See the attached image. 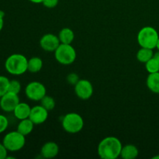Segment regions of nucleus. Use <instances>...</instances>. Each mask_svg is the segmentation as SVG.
I'll return each mask as SVG.
<instances>
[{
    "instance_id": "9",
    "label": "nucleus",
    "mask_w": 159,
    "mask_h": 159,
    "mask_svg": "<svg viewBox=\"0 0 159 159\" xmlns=\"http://www.w3.org/2000/svg\"><path fill=\"white\" fill-rule=\"evenodd\" d=\"M75 93L80 99L87 100L93 94V84L87 79H80L75 85Z\"/></svg>"
},
{
    "instance_id": "2",
    "label": "nucleus",
    "mask_w": 159,
    "mask_h": 159,
    "mask_svg": "<svg viewBox=\"0 0 159 159\" xmlns=\"http://www.w3.org/2000/svg\"><path fill=\"white\" fill-rule=\"evenodd\" d=\"M5 68L12 75H21L28 71V59L22 54H12L6 58Z\"/></svg>"
},
{
    "instance_id": "33",
    "label": "nucleus",
    "mask_w": 159,
    "mask_h": 159,
    "mask_svg": "<svg viewBox=\"0 0 159 159\" xmlns=\"http://www.w3.org/2000/svg\"><path fill=\"white\" fill-rule=\"evenodd\" d=\"M153 159H158V158H159V155H158V156H155V157H153V158H152Z\"/></svg>"
},
{
    "instance_id": "29",
    "label": "nucleus",
    "mask_w": 159,
    "mask_h": 159,
    "mask_svg": "<svg viewBox=\"0 0 159 159\" xmlns=\"http://www.w3.org/2000/svg\"><path fill=\"white\" fill-rule=\"evenodd\" d=\"M29 1L33 3H35V4H40V3H42L43 0H29Z\"/></svg>"
},
{
    "instance_id": "17",
    "label": "nucleus",
    "mask_w": 159,
    "mask_h": 159,
    "mask_svg": "<svg viewBox=\"0 0 159 159\" xmlns=\"http://www.w3.org/2000/svg\"><path fill=\"white\" fill-rule=\"evenodd\" d=\"M58 38L61 43L71 44L75 39L74 31L68 27H65L60 30L58 34Z\"/></svg>"
},
{
    "instance_id": "26",
    "label": "nucleus",
    "mask_w": 159,
    "mask_h": 159,
    "mask_svg": "<svg viewBox=\"0 0 159 159\" xmlns=\"http://www.w3.org/2000/svg\"><path fill=\"white\" fill-rule=\"evenodd\" d=\"M58 2L59 0H43L42 2V4L43 6L48 8V9H53L57 6Z\"/></svg>"
},
{
    "instance_id": "23",
    "label": "nucleus",
    "mask_w": 159,
    "mask_h": 159,
    "mask_svg": "<svg viewBox=\"0 0 159 159\" xmlns=\"http://www.w3.org/2000/svg\"><path fill=\"white\" fill-rule=\"evenodd\" d=\"M21 84L18 80H10L8 92L15 93V94H19L21 91Z\"/></svg>"
},
{
    "instance_id": "30",
    "label": "nucleus",
    "mask_w": 159,
    "mask_h": 159,
    "mask_svg": "<svg viewBox=\"0 0 159 159\" xmlns=\"http://www.w3.org/2000/svg\"><path fill=\"white\" fill-rule=\"evenodd\" d=\"M154 57H155V58H156L157 60L159 61V51H158L156 53H155V54H154Z\"/></svg>"
},
{
    "instance_id": "25",
    "label": "nucleus",
    "mask_w": 159,
    "mask_h": 159,
    "mask_svg": "<svg viewBox=\"0 0 159 159\" xmlns=\"http://www.w3.org/2000/svg\"><path fill=\"white\" fill-rule=\"evenodd\" d=\"M79 80H80L79 76L78 75V74H76V73L75 72L70 73V74H68V76H67V82H68V83L70 84L71 85H74L75 86Z\"/></svg>"
},
{
    "instance_id": "14",
    "label": "nucleus",
    "mask_w": 159,
    "mask_h": 159,
    "mask_svg": "<svg viewBox=\"0 0 159 159\" xmlns=\"http://www.w3.org/2000/svg\"><path fill=\"white\" fill-rule=\"evenodd\" d=\"M138 155L139 151L136 146L134 144H126L122 147L120 157L124 159H134L138 158Z\"/></svg>"
},
{
    "instance_id": "21",
    "label": "nucleus",
    "mask_w": 159,
    "mask_h": 159,
    "mask_svg": "<svg viewBox=\"0 0 159 159\" xmlns=\"http://www.w3.org/2000/svg\"><path fill=\"white\" fill-rule=\"evenodd\" d=\"M40 105L42 107H44L48 111H51V110H54V108L55 107V100H54V98L52 96H50L46 95L40 101Z\"/></svg>"
},
{
    "instance_id": "7",
    "label": "nucleus",
    "mask_w": 159,
    "mask_h": 159,
    "mask_svg": "<svg viewBox=\"0 0 159 159\" xmlns=\"http://www.w3.org/2000/svg\"><path fill=\"white\" fill-rule=\"evenodd\" d=\"M26 96L32 101H40L47 95L44 85L40 82H31L25 88Z\"/></svg>"
},
{
    "instance_id": "22",
    "label": "nucleus",
    "mask_w": 159,
    "mask_h": 159,
    "mask_svg": "<svg viewBox=\"0 0 159 159\" xmlns=\"http://www.w3.org/2000/svg\"><path fill=\"white\" fill-rule=\"evenodd\" d=\"M9 80L7 77L4 75H0V98L8 93L9 85Z\"/></svg>"
},
{
    "instance_id": "8",
    "label": "nucleus",
    "mask_w": 159,
    "mask_h": 159,
    "mask_svg": "<svg viewBox=\"0 0 159 159\" xmlns=\"http://www.w3.org/2000/svg\"><path fill=\"white\" fill-rule=\"evenodd\" d=\"M20 102L18 94L8 92L0 98V108L6 113H12Z\"/></svg>"
},
{
    "instance_id": "6",
    "label": "nucleus",
    "mask_w": 159,
    "mask_h": 159,
    "mask_svg": "<svg viewBox=\"0 0 159 159\" xmlns=\"http://www.w3.org/2000/svg\"><path fill=\"white\" fill-rule=\"evenodd\" d=\"M54 57L61 65H71L76 59V51L71 44L61 43L54 51Z\"/></svg>"
},
{
    "instance_id": "19",
    "label": "nucleus",
    "mask_w": 159,
    "mask_h": 159,
    "mask_svg": "<svg viewBox=\"0 0 159 159\" xmlns=\"http://www.w3.org/2000/svg\"><path fill=\"white\" fill-rule=\"evenodd\" d=\"M136 57L138 61L145 64L146 62L148 61L151 58L154 57L153 50L149 49V48H141V49L138 50Z\"/></svg>"
},
{
    "instance_id": "18",
    "label": "nucleus",
    "mask_w": 159,
    "mask_h": 159,
    "mask_svg": "<svg viewBox=\"0 0 159 159\" xmlns=\"http://www.w3.org/2000/svg\"><path fill=\"white\" fill-rule=\"evenodd\" d=\"M43 68V61L39 57H33L28 59V71L31 73H37Z\"/></svg>"
},
{
    "instance_id": "24",
    "label": "nucleus",
    "mask_w": 159,
    "mask_h": 159,
    "mask_svg": "<svg viewBox=\"0 0 159 159\" xmlns=\"http://www.w3.org/2000/svg\"><path fill=\"white\" fill-rule=\"evenodd\" d=\"M9 120L5 115L0 114V134L3 133L7 130L9 127Z\"/></svg>"
},
{
    "instance_id": "27",
    "label": "nucleus",
    "mask_w": 159,
    "mask_h": 159,
    "mask_svg": "<svg viewBox=\"0 0 159 159\" xmlns=\"http://www.w3.org/2000/svg\"><path fill=\"white\" fill-rule=\"evenodd\" d=\"M8 156V150L2 143H0V159H6Z\"/></svg>"
},
{
    "instance_id": "31",
    "label": "nucleus",
    "mask_w": 159,
    "mask_h": 159,
    "mask_svg": "<svg viewBox=\"0 0 159 159\" xmlns=\"http://www.w3.org/2000/svg\"><path fill=\"white\" fill-rule=\"evenodd\" d=\"M0 16L2 17V18H4V16H5V12H4V11L0 10Z\"/></svg>"
},
{
    "instance_id": "11",
    "label": "nucleus",
    "mask_w": 159,
    "mask_h": 159,
    "mask_svg": "<svg viewBox=\"0 0 159 159\" xmlns=\"http://www.w3.org/2000/svg\"><path fill=\"white\" fill-rule=\"evenodd\" d=\"M48 113L49 111L41 105L35 106L34 107H31L29 118L35 125H40V124H43L48 120Z\"/></svg>"
},
{
    "instance_id": "5",
    "label": "nucleus",
    "mask_w": 159,
    "mask_h": 159,
    "mask_svg": "<svg viewBox=\"0 0 159 159\" xmlns=\"http://www.w3.org/2000/svg\"><path fill=\"white\" fill-rule=\"evenodd\" d=\"M61 124L66 132L69 134H77L83 128L84 120L79 113H68L62 118Z\"/></svg>"
},
{
    "instance_id": "4",
    "label": "nucleus",
    "mask_w": 159,
    "mask_h": 159,
    "mask_svg": "<svg viewBox=\"0 0 159 159\" xmlns=\"http://www.w3.org/2000/svg\"><path fill=\"white\" fill-rule=\"evenodd\" d=\"M2 144L6 148L8 152H19L25 146L26 136L20 134L18 130L10 131L4 136Z\"/></svg>"
},
{
    "instance_id": "20",
    "label": "nucleus",
    "mask_w": 159,
    "mask_h": 159,
    "mask_svg": "<svg viewBox=\"0 0 159 159\" xmlns=\"http://www.w3.org/2000/svg\"><path fill=\"white\" fill-rule=\"evenodd\" d=\"M145 68L146 71L151 74V73H155L159 71V61L153 57L151 58L148 61L145 63Z\"/></svg>"
},
{
    "instance_id": "10",
    "label": "nucleus",
    "mask_w": 159,
    "mask_h": 159,
    "mask_svg": "<svg viewBox=\"0 0 159 159\" xmlns=\"http://www.w3.org/2000/svg\"><path fill=\"white\" fill-rule=\"evenodd\" d=\"M61 44L58 36L53 34H46L40 38V46L43 51L48 52H54Z\"/></svg>"
},
{
    "instance_id": "12",
    "label": "nucleus",
    "mask_w": 159,
    "mask_h": 159,
    "mask_svg": "<svg viewBox=\"0 0 159 159\" xmlns=\"http://www.w3.org/2000/svg\"><path fill=\"white\" fill-rule=\"evenodd\" d=\"M59 146L54 141L46 142L40 149V155L44 158H54L58 155Z\"/></svg>"
},
{
    "instance_id": "16",
    "label": "nucleus",
    "mask_w": 159,
    "mask_h": 159,
    "mask_svg": "<svg viewBox=\"0 0 159 159\" xmlns=\"http://www.w3.org/2000/svg\"><path fill=\"white\" fill-rule=\"evenodd\" d=\"M34 125L35 124L33 123V121L30 118L21 120L17 125L16 130H18L20 134H22L24 136H27L33 131Z\"/></svg>"
},
{
    "instance_id": "1",
    "label": "nucleus",
    "mask_w": 159,
    "mask_h": 159,
    "mask_svg": "<svg viewBox=\"0 0 159 159\" xmlns=\"http://www.w3.org/2000/svg\"><path fill=\"white\" fill-rule=\"evenodd\" d=\"M122 143L116 137H107L98 145V155L102 159H116L120 155Z\"/></svg>"
},
{
    "instance_id": "15",
    "label": "nucleus",
    "mask_w": 159,
    "mask_h": 159,
    "mask_svg": "<svg viewBox=\"0 0 159 159\" xmlns=\"http://www.w3.org/2000/svg\"><path fill=\"white\" fill-rule=\"evenodd\" d=\"M146 85L151 92L159 94V71L148 75L146 80Z\"/></svg>"
},
{
    "instance_id": "32",
    "label": "nucleus",
    "mask_w": 159,
    "mask_h": 159,
    "mask_svg": "<svg viewBox=\"0 0 159 159\" xmlns=\"http://www.w3.org/2000/svg\"><path fill=\"white\" fill-rule=\"evenodd\" d=\"M156 48L158 49V51H159V38L158 40V43H157V45H156Z\"/></svg>"
},
{
    "instance_id": "28",
    "label": "nucleus",
    "mask_w": 159,
    "mask_h": 159,
    "mask_svg": "<svg viewBox=\"0 0 159 159\" xmlns=\"http://www.w3.org/2000/svg\"><path fill=\"white\" fill-rule=\"evenodd\" d=\"M3 26H4V18L0 16V32L3 29Z\"/></svg>"
},
{
    "instance_id": "3",
    "label": "nucleus",
    "mask_w": 159,
    "mask_h": 159,
    "mask_svg": "<svg viewBox=\"0 0 159 159\" xmlns=\"http://www.w3.org/2000/svg\"><path fill=\"white\" fill-rule=\"evenodd\" d=\"M159 38L158 31L152 26H144L138 34L137 40L141 48L154 50L156 48Z\"/></svg>"
},
{
    "instance_id": "13",
    "label": "nucleus",
    "mask_w": 159,
    "mask_h": 159,
    "mask_svg": "<svg viewBox=\"0 0 159 159\" xmlns=\"http://www.w3.org/2000/svg\"><path fill=\"white\" fill-rule=\"evenodd\" d=\"M30 111L31 107H30L29 104L26 103V102H20L16 106V107L15 110H13L12 113H13L14 116L16 119H18L19 120H21L29 118L30 114Z\"/></svg>"
}]
</instances>
